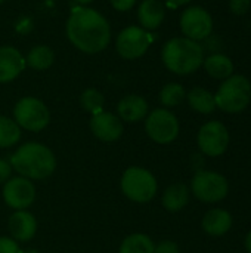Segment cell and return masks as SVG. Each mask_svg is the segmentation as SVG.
Listing matches in <instances>:
<instances>
[{"label":"cell","instance_id":"1","mask_svg":"<svg viewBox=\"0 0 251 253\" xmlns=\"http://www.w3.org/2000/svg\"><path fill=\"white\" fill-rule=\"evenodd\" d=\"M67 37L84 53L102 52L111 40V27L98 10L81 6L72 9L67 21Z\"/></svg>","mask_w":251,"mask_h":253},{"label":"cell","instance_id":"2","mask_svg":"<svg viewBox=\"0 0 251 253\" xmlns=\"http://www.w3.org/2000/svg\"><path fill=\"white\" fill-rule=\"evenodd\" d=\"M10 165L19 176L30 181H41L55 172L56 159L49 147L40 142H27L12 154Z\"/></svg>","mask_w":251,"mask_h":253},{"label":"cell","instance_id":"3","mask_svg":"<svg viewBox=\"0 0 251 253\" xmlns=\"http://www.w3.org/2000/svg\"><path fill=\"white\" fill-rule=\"evenodd\" d=\"M204 49L200 42L188 37H173L163 46L161 59L166 68L179 76L195 73L204 61Z\"/></svg>","mask_w":251,"mask_h":253},{"label":"cell","instance_id":"4","mask_svg":"<svg viewBox=\"0 0 251 253\" xmlns=\"http://www.w3.org/2000/svg\"><path fill=\"white\" fill-rule=\"evenodd\" d=\"M215 101L216 107L225 113L237 114L244 111L251 101V82L243 74H232L220 83Z\"/></svg>","mask_w":251,"mask_h":253},{"label":"cell","instance_id":"5","mask_svg":"<svg viewBox=\"0 0 251 253\" xmlns=\"http://www.w3.org/2000/svg\"><path fill=\"white\" fill-rule=\"evenodd\" d=\"M123 194L135 203L151 202L158 190L155 176L145 168L132 166L124 170L120 182Z\"/></svg>","mask_w":251,"mask_h":253},{"label":"cell","instance_id":"6","mask_svg":"<svg viewBox=\"0 0 251 253\" xmlns=\"http://www.w3.org/2000/svg\"><path fill=\"white\" fill-rule=\"evenodd\" d=\"M191 193L203 203H219L229 193L228 179L219 172L197 170L191 181Z\"/></svg>","mask_w":251,"mask_h":253},{"label":"cell","instance_id":"7","mask_svg":"<svg viewBox=\"0 0 251 253\" xmlns=\"http://www.w3.org/2000/svg\"><path fill=\"white\" fill-rule=\"evenodd\" d=\"M13 120L21 129L40 132L49 125L50 111L43 101L34 96H25L16 102L13 108Z\"/></svg>","mask_w":251,"mask_h":253},{"label":"cell","instance_id":"8","mask_svg":"<svg viewBox=\"0 0 251 253\" xmlns=\"http://www.w3.org/2000/svg\"><path fill=\"white\" fill-rule=\"evenodd\" d=\"M146 135L157 144L166 145L179 136V120L167 108H157L145 117Z\"/></svg>","mask_w":251,"mask_h":253},{"label":"cell","instance_id":"9","mask_svg":"<svg viewBox=\"0 0 251 253\" xmlns=\"http://www.w3.org/2000/svg\"><path fill=\"white\" fill-rule=\"evenodd\" d=\"M200 151L207 157H219L225 154L229 147V132L219 120L204 123L197 135Z\"/></svg>","mask_w":251,"mask_h":253},{"label":"cell","instance_id":"10","mask_svg":"<svg viewBox=\"0 0 251 253\" xmlns=\"http://www.w3.org/2000/svg\"><path fill=\"white\" fill-rule=\"evenodd\" d=\"M152 42L154 37L149 31L138 25H130L118 34L115 47L121 58L138 59L146 53Z\"/></svg>","mask_w":251,"mask_h":253},{"label":"cell","instance_id":"11","mask_svg":"<svg viewBox=\"0 0 251 253\" xmlns=\"http://www.w3.org/2000/svg\"><path fill=\"white\" fill-rule=\"evenodd\" d=\"M180 30L188 37L195 42H203L213 31V18L201 6H191L185 9L180 15Z\"/></svg>","mask_w":251,"mask_h":253},{"label":"cell","instance_id":"12","mask_svg":"<svg viewBox=\"0 0 251 253\" xmlns=\"http://www.w3.org/2000/svg\"><path fill=\"white\" fill-rule=\"evenodd\" d=\"M3 200L15 211H27L36 200V187L24 176L10 178L3 184Z\"/></svg>","mask_w":251,"mask_h":253},{"label":"cell","instance_id":"13","mask_svg":"<svg viewBox=\"0 0 251 253\" xmlns=\"http://www.w3.org/2000/svg\"><path fill=\"white\" fill-rule=\"evenodd\" d=\"M90 130L98 139L104 142H114L121 138L124 127L118 116L108 111H101L92 116Z\"/></svg>","mask_w":251,"mask_h":253},{"label":"cell","instance_id":"14","mask_svg":"<svg viewBox=\"0 0 251 253\" xmlns=\"http://www.w3.org/2000/svg\"><path fill=\"white\" fill-rule=\"evenodd\" d=\"M25 68V58L13 46L0 47V83L15 80Z\"/></svg>","mask_w":251,"mask_h":253},{"label":"cell","instance_id":"15","mask_svg":"<svg viewBox=\"0 0 251 253\" xmlns=\"http://www.w3.org/2000/svg\"><path fill=\"white\" fill-rule=\"evenodd\" d=\"M9 231L15 242H28L37 233V219L28 211H16L9 218Z\"/></svg>","mask_w":251,"mask_h":253},{"label":"cell","instance_id":"16","mask_svg":"<svg viewBox=\"0 0 251 253\" xmlns=\"http://www.w3.org/2000/svg\"><path fill=\"white\" fill-rule=\"evenodd\" d=\"M232 224H234L232 215L228 211L220 209V208H215L206 212L201 221V227L204 233L213 237H222L226 233H229V230L232 228Z\"/></svg>","mask_w":251,"mask_h":253},{"label":"cell","instance_id":"17","mask_svg":"<svg viewBox=\"0 0 251 253\" xmlns=\"http://www.w3.org/2000/svg\"><path fill=\"white\" fill-rule=\"evenodd\" d=\"M148 102L145 98L139 95H127L123 99H120L117 105L118 117L129 123H136L143 120L148 116Z\"/></svg>","mask_w":251,"mask_h":253},{"label":"cell","instance_id":"18","mask_svg":"<svg viewBox=\"0 0 251 253\" xmlns=\"http://www.w3.org/2000/svg\"><path fill=\"white\" fill-rule=\"evenodd\" d=\"M166 18V7L160 0H143L138 10V19L146 31L157 30Z\"/></svg>","mask_w":251,"mask_h":253},{"label":"cell","instance_id":"19","mask_svg":"<svg viewBox=\"0 0 251 253\" xmlns=\"http://www.w3.org/2000/svg\"><path fill=\"white\" fill-rule=\"evenodd\" d=\"M203 67L207 71V74L217 80H225L234 74V62L232 59L219 52V53H210L203 61Z\"/></svg>","mask_w":251,"mask_h":253},{"label":"cell","instance_id":"20","mask_svg":"<svg viewBox=\"0 0 251 253\" xmlns=\"http://www.w3.org/2000/svg\"><path fill=\"white\" fill-rule=\"evenodd\" d=\"M189 196H191V191L189 188L182 184V182H175L172 185H169L164 193H163V206L166 211L169 212H179L182 211L188 202H189Z\"/></svg>","mask_w":251,"mask_h":253},{"label":"cell","instance_id":"21","mask_svg":"<svg viewBox=\"0 0 251 253\" xmlns=\"http://www.w3.org/2000/svg\"><path fill=\"white\" fill-rule=\"evenodd\" d=\"M186 99L189 107L200 113V114H212L217 107H216V101H215V95L204 89V87H192L188 93H186Z\"/></svg>","mask_w":251,"mask_h":253},{"label":"cell","instance_id":"22","mask_svg":"<svg viewBox=\"0 0 251 253\" xmlns=\"http://www.w3.org/2000/svg\"><path fill=\"white\" fill-rule=\"evenodd\" d=\"M55 61V53L53 50L49 47V46H44V44H38V46H34L27 58H25V65L31 67L33 70H38V71H43V70H47Z\"/></svg>","mask_w":251,"mask_h":253},{"label":"cell","instance_id":"23","mask_svg":"<svg viewBox=\"0 0 251 253\" xmlns=\"http://www.w3.org/2000/svg\"><path fill=\"white\" fill-rule=\"evenodd\" d=\"M154 249H155V245L149 236L136 233V234L127 236L121 242L118 253H154Z\"/></svg>","mask_w":251,"mask_h":253},{"label":"cell","instance_id":"24","mask_svg":"<svg viewBox=\"0 0 251 253\" xmlns=\"http://www.w3.org/2000/svg\"><path fill=\"white\" fill-rule=\"evenodd\" d=\"M21 139V127L10 117L0 116V148H9Z\"/></svg>","mask_w":251,"mask_h":253},{"label":"cell","instance_id":"25","mask_svg":"<svg viewBox=\"0 0 251 253\" xmlns=\"http://www.w3.org/2000/svg\"><path fill=\"white\" fill-rule=\"evenodd\" d=\"M186 98V90L179 83H167L160 92V102L164 108H173L180 105Z\"/></svg>","mask_w":251,"mask_h":253},{"label":"cell","instance_id":"26","mask_svg":"<svg viewBox=\"0 0 251 253\" xmlns=\"http://www.w3.org/2000/svg\"><path fill=\"white\" fill-rule=\"evenodd\" d=\"M80 104L81 107L89 111L92 116L93 114H98L101 111H104V104H105V98L104 95L98 90V89H86L81 96H80Z\"/></svg>","mask_w":251,"mask_h":253},{"label":"cell","instance_id":"27","mask_svg":"<svg viewBox=\"0 0 251 253\" xmlns=\"http://www.w3.org/2000/svg\"><path fill=\"white\" fill-rule=\"evenodd\" d=\"M251 0H229V9L235 15H244L250 9Z\"/></svg>","mask_w":251,"mask_h":253},{"label":"cell","instance_id":"28","mask_svg":"<svg viewBox=\"0 0 251 253\" xmlns=\"http://www.w3.org/2000/svg\"><path fill=\"white\" fill-rule=\"evenodd\" d=\"M18 243L10 237H0V253H21Z\"/></svg>","mask_w":251,"mask_h":253},{"label":"cell","instance_id":"29","mask_svg":"<svg viewBox=\"0 0 251 253\" xmlns=\"http://www.w3.org/2000/svg\"><path fill=\"white\" fill-rule=\"evenodd\" d=\"M154 253H179V246L172 240H163L155 245Z\"/></svg>","mask_w":251,"mask_h":253},{"label":"cell","instance_id":"30","mask_svg":"<svg viewBox=\"0 0 251 253\" xmlns=\"http://www.w3.org/2000/svg\"><path fill=\"white\" fill-rule=\"evenodd\" d=\"M12 165L7 160L0 159V185L6 184L10 178H12Z\"/></svg>","mask_w":251,"mask_h":253},{"label":"cell","instance_id":"31","mask_svg":"<svg viewBox=\"0 0 251 253\" xmlns=\"http://www.w3.org/2000/svg\"><path fill=\"white\" fill-rule=\"evenodd\" d=\"M109 1H111V6L120 12H127L136 4V0H109Z\"/></svg>","mask_w":251,"mask_h":253},{"label":"cell","instance_id":"32","mask_svg":"<svg viewBox=\"0 0 251 253\" xmlns=\"http://www.w3.org/2000/svg\"><path fill=\"white\" fill-rule=\"evenodd\" d=\"M192 0H166L167 6L172 7V9H176V7H180V6H185L188 3H191Z\"/></svg>","mask_w":251,"mask_h":253},{"label":"cell","instance_id":"33","mask_svg":"<svg viewBox=\"0 0 251 253\" xmlns=\"http://www.w3.org/2000/svg\"><path fill=\"white\" fill-rule=\"evenodd\" d=\"M244 246H246V251H247V253H251V231H249V233H247V236H246Z\"/></svg>","mask_w":251,"mask_h":253},{"label":"cell","instance_id":"34","mask_svg":"<svg viewBox=\"0 0 251 253\" xmlns=\"http://www.w3.org/2000/svg\"><path fill=\"white\" fill-rule=\"evenodd\" d=\"M74 1H77V3H78V4H81V6H86V4L92 3L93 0H74Z\"/></svg>","mask_w":251,"mask_h":253},{"label":"cell","instance_id":"35","mask_svg":"<svg viewBox=\"0 0 251 253\" xmlns=\"http://www.w3.org/2000/svg\"><path fill=\"white\" fill-rule=\"evenodd\" d=\"M21 253H40V252H38L37 249H31V248H30V249H25V251H22Z\"/></svg>","mask_w":251,"mask_h":253},{"label":"cell","instance_id":"36","mask_svg":"<svg viewBox=\"0 0 251 253\" xmlns=\"http://www.w3.org/2000/svg\"><path fill=\"white\" fill-rule=\"evenodd\" d=\"M3 1H4V0H0V3H3Z\"/></svg>","mask_w":251,"mask_h":253}]
</instances>
